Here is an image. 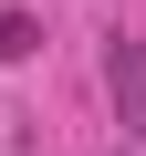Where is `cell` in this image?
<instances>
[{"mask_svg":"<svg viewBox=\"0 0 146 156\" xmlns=\"http://www.w3.org/2000/svg\"><path fill=\"white\" fill-rule=\"evenodd\" d=\"M31 52H42V21L31 11H0V62H31Z\"/></svg>","mask_w":146,"mask_h":156,"instance_id":"2","label":"cell"},{"mask_svg":"<svg viewBox=\"0 0 146 156\" xmlns=\"http://www.w3.org/2000/svg\"><path fill=\"white\" fill-rule=\"evenodd\" d=\"M104 94H115L125 135L146 146V31H115V42H104Z\"/></svg>","mask_w":146,"mask_h":156,"instance_id":"1","label":"cell"}]
</instances>
